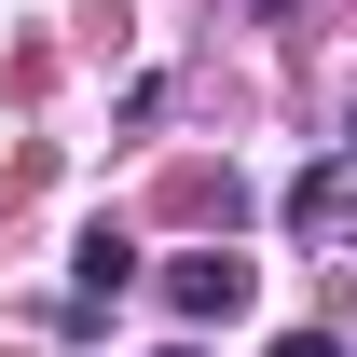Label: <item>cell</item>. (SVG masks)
Masks as SVG:
<instances>
[{
    "instance_id": "obj_1",
    "label": "cell",
    "mask_w": 357,
    "mask_h": 357,
    "mask_svg": "<svg viewBox=\"0 0 357 357\" xmlns=\"http://www.w3.org/2000/svg\"><path fill=\"white\" fill-rule=\"evenodd\" d=\"M165 303L178 316H234V303H248V261H234V248H192V261L165 275Z\"/></svg>"
},
{
    "instance_id": "obj_2",
    "label": "cell",
    "mask_w": 357,
    "mask_h": 357,
    "mask_svg": "<svg viewBox=\"0 0 357 357\" xmlns=\"http://www.w3.org/2000/svg\"><path fill=\"white\" fill-rule=\"evenodd\" d=\"M69 289H83V303H110V289H137V248H110V234H96L83 261H69Z\"/></svg>"
},
{
    "instance_id": "obj_3",
    "label": "cell",
    "mask_w": 357,
    "mask_h": 357,
    "mask_svg": "<svg viewBox=\"0 0 357 357\" xmlns=\"http://www.w3.org/2000/svg\"><path fill=\"white\" fill-rule=\"evenodd\" d=\"M275 357H344V344H330V330H289V344H275Z\"/></svg>"
}]
</instances>
